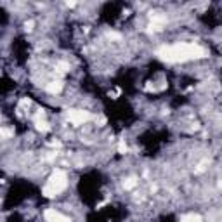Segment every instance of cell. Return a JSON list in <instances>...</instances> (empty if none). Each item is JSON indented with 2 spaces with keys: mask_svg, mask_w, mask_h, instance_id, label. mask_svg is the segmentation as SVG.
Masks as SVG:
<instances>
[{
  "mask_svg": "<svg viewBox=\"0 0 222 222\" xmlns=\"http://www.w3.org/2000/svg\"><path fill=\"white\" fill-rule=\"evenodd\" d=\"M160 59L168 62H182L187 59H198L205 56V49L194 43H177V45H170V47H161L156 52Z\"/></svg>",
  "mask_w": 222,
  "mask_h": 222,
  "instance_id": "6da1fadb",
  "label": "cell"
},
{
  "mask_svg": "<svg viewBox=\"0 0 222 222\" xmlns=\"http://www.w3.org/2000/svg\"><path fill=\"white\" fill-rule=\"evenodd\" d=\"M66 184H68L66 173L62 172V170H56V172L50 175V179H49V182L45 184V187H43V194H45L47 198H52V196L61 193L62 189L66 187Z\"/></svg>",
  "mask_w": 222,
  "mask_h": 222,
  "instance_id": "7a4b0ae2",
  "label": "cell"
},
{
  "mask_svg": "<svg viewBox=\"0 0 222 222\" xmlns=\"http://www.w3.org/2000/svg\"><path fill=\"white\" fill-rule=\"evenodd\" d=\"M68 118L71 123L75 125H80L83 123V122H87L90 118V113L89 111H82V109H69L68 111Z\"/></svg>",
  "mask_w": 222,
  "mask_h": 222,
  "instance_id": "3957f363",
  "label": "cell"
},
{
  "mask_svg": "<svg viewBox=\"0 0 222 222\" xmlns=\"http://www.w3.org/2000/svg\"><path fill=\"white\" fill-rule=\"evenodd\" d=\"M45 219H47V222H71L68 217L61 215L59 212H56V210H47L45 212Z\"/></svg>",
  "mask_w": 222,
  "mask_h": 222,
  "instance_id": "277c9868",
  "label": "cell"
},
{
  "mask_svg": "<svg viewBox=\"0 0 222 222\" xmlns=\"http://www.w3.org/2000/svg\"><path fill=\"white\" fill-rule=\"evenodd\" d=\"M40 116H43V113H38V115L35 116V125H36V128H38L40 132H47L49 128H50V127H49L47 122H43V120H42Z\"/></svg>",
  "mask_w": 222,
  "mask_h": 222,
  "instance_id": "5b68a950",
  "label": "cell"
},
{
  "mask_svg": "<svg viewBox=\"0 0 222 222\" xmlns=\"http://www.w3.org/2000/svg\"><path fill=\"white\" fill-rule=\"evenodd\" d=\"M47 90L50 92V94H59L62 90V82L61 80H56V82H50L47 85Z\"/></svg>",
  "mask_w": 222,
  "mask_h": 222,
  "instance_id": "8992f818",
  "label": "cell"
},
{
  "mask_svg": "<svg viewBox=\"0 0 222 222\" xmlns=\"http://www.w3.org/2000/svg\"><path fill=\"white\" fill-rule=\"evenodd\" d=\"M180 222H201V217L196 214H187L180 219Z\"/></svg>",
  "mask_w": 222,
  "mask_h": 222,
  "instance_id": "52a82bcc",
  "label": "cell"
},
{
  "mask_svg": "<svg viewBox=\"0 0 222 222\" xmlns=\"http://www.w3.org/2000/svg\"><path fill=\"white\" fill-rule=\"evenodd\" d=\"M135 184H137V180L135 179H127L123 182V187L125 189H132V187H135Z\"/></svg>",
  "mask_w": 222,
  "mask_h": 222,
  "instance_id": "ba28073f",
  "label": "cell"
},
{
  "mask_svg": "<svg viewBox=\"0 0 222 222\" xmlns=\"http://www.w3.org/2000/svg\"><path fill=\"white\" fill-rule=\"evenodd\" d=\"M118 151H120V153H127V146H125L123 141H122V142L118 144Z\"/></svg>",
  "mask_w": 222,
  "mask_h": 222,
  "instance_id": "9c48e42d",
  "label": "cell"
},
{
  "mask_svg": "<svg viewBox=\"0 0 222 222\" xmlns=\"http://www.w3.org/2000/svg\"><path fill=\"white\" fill-rule=\"evenodd\" d=\"M57 68H59V71H68V64H66V62H61V64H59V66H57Z\"/></svg>",
  "mask_w": 222,
  "mask_h": 222,
  "instance_id": "30bf717a",
  "label": "cell"
},
{
  "mask_svg": "<svg viewBox=\"0 0 222 222\" xmlns=\"http://www.w3.org/2000/svg\"><path fill=\"white\" fill-rule=\"evenodd\" d=\"M0 135H5V137H9V135H12V132H11V130H5V128H2V130H0Z\"/></svg>",
  "mask_w": 222,
  "mask_h": 222,
  "instance_id": "8fae6325",
  "label": "cell"
},
{
  "mask_svg": "<svg viewBox=\"0 0 222 222\" xmlns=\"http://www.w3.org/2000/svg\"><path fill=\"white\" fill-rule=\"evenodd\" d=\"M21 106H23V108H28V106H30V101H28V99H23V101H21Z\"/></svg>",
  "mask_w": 222,
  "mask_h": 222,
  "instance_id": "7c38bea8",
  "label": "cell"
},
{
  "mask_svg": "<svg viewBox=\"0 0 222 222\" xmlns=\"http://www.w3.org/2000/svg\"><path fill=\"white\" fill-rule=\"evenodd\" d=\"M24 26H26V30H28V31H30V30L33 28V21H28V23H26V24H24Z\"/></svg>",
  "mask_w": 222,
  "mask_h": 222,
  "instance_id": "4fadbf2b",
  "label": "cell"
}]
</instances>
